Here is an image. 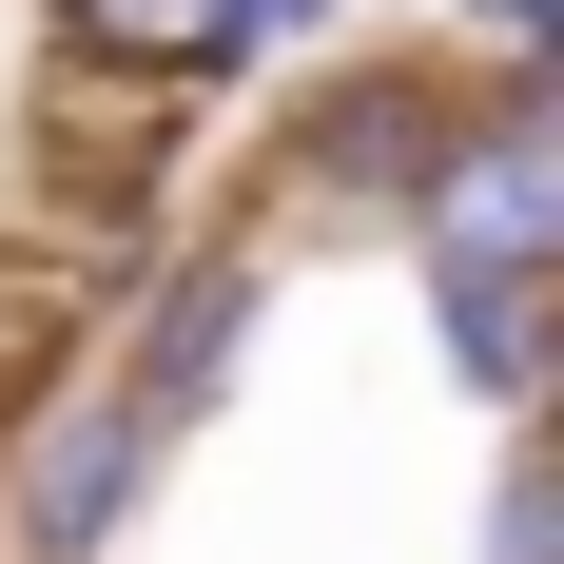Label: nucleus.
Here are the masks:
<instances>
[{
  "label": "nucleus",
  "mask_w": 564,
  "mask_h": 564,
  "mask_svg": "<svg viewBox=\"0 0 564 564\" xmlns=\"http://www.w3.org/2000/svg\"><path fill=\"white\" fill-rule=\"evenodd\" d=\"M312 20H332V0H215V40H234V78H253L273 40H312Z\"/></svg>",
  "instance_id": "nucleus-9"
},
{
  "label": "nucleus",
  "mask_w": 564,
  "mask_h": 564,
  "mask_svg": "<svg viewBox=\"0 0 564 564\" xmlns=\"http://www.w3.org/2000/svg\"><path fill=\"white\" fill-rule=\"evenodd\" d=\"M156 429L98 390V370H58L40 409H20V448H0V564H117L137 525H156Z\"/></svg>",
  "instance_id": "nucleus-3"
},
{
  "label": "nucleus",
  "mask_w": 564,
  "mask_h": 564,
  "mask_svg": "<svg viewBox=\"0 0 564 564\" xmlns=\"http://www.w3.org/2000/svg\"><path fill=\"white\" fill-rule=\"evenodd\" d=\"M467 40H487L507 98H564V0H467Z\"/></svg>",
  "instance_id": "nucleus-8"
},
{
  "label": "nucleus",
  "mask_w": 564,
  "mask_h": 564,
  "mask_svg": "<svg viewBox=\"0 0 564 564\" xmlns=\"http://www.w3.org/2000/svg\"><path fill=\"white\" fill-rule=\"evenodd\" d=\"M40 20H58L78 58H137V78H175V98H195V78H234L215 0H40Z\"/></svg>",
  "instance_id": "nucleus-6"
},
{
  "label": "nucleus",
  "mask_w": 564,
  "mask_h": 564,
  "mask_svg": "<svg viewBox=\"0 0 564 564\" xmlns=\"http://www.w3.org/2000/svg\"><path fill=\"white\" fill-rule=\"evenodd\" d=\"M487 564H564V467H545V448L487 467Z\"/></svg>",
  "instance_id": "nucleus-7"
},
{
  "label": "nucleus",
  "mask_w": 564,
  "mask_h": 564,
  "mask_svg": "<svg viewBox=\"0 0 564 564\" xmlns=\"http://www.w3.org/2000/svg\"><path fill=\"white\" fill-rule=\"evenodd\" d=\"M448 98H467V78H429V58H332V78L273 117V195H292V215H370V234H390L409 175H429V137H448Z\"/></svg>",
  "instance_id": "nucleus-4"
},
{
  "label": "nucleus",
  "mask_w": 564,
  "mask_h": 564,
  "mask_svg": "<svg viewBox=\"0 0 564 564\" xmlns=\"http://www.w3.org/2000/svg\"><path fill=\"white\" fill-rule=\"evenodd\" d=\"M545 312H564L545 273H448V292H429V332H448V390L525 429V409H545Z\"/></svg>",
  "instance_id": "nucleus-5"
},
{
  "label": "nucleus",
  "mask_w": 564,
  "mask_h": 564,
  "mask_svg": "<svg viewBox=\"0 0 564 564\" xmlns=\"http://www.w3.org/2000/svg\"><path fill=\"white\" fill-rule=\"evenodd\" d=\"M409 273H545L564 292V98H448V137H429V175H409Z\"/></svg>",
  "instance_id": "nucleus-1"
},
{
  "label": "nucleus",
  "mask_w": 564,
  "mask_h": 564,
  "mask_svg": "<svg viewBox=\"0 0 564 564\" xmlns=\"http://www.w3.org/2000/svg\"><path fill=\"white\" fill-rule=\"evenodd\" d=\"M253 332H273V234H195L175 273L117 292V350H98V390L156 429V448H195L234 409V370H253Z\"/></svg>",
  "instance_id": "nucleus-2"
}]
</instances>
